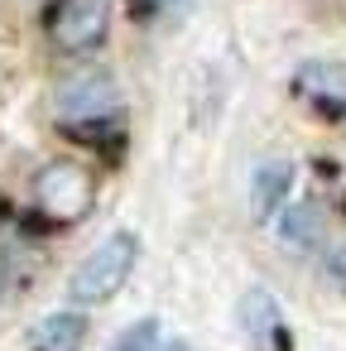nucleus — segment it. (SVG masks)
Listing matches in <instances>:
<instances>
[{"instance_id":"nucleus-1","label":"nucleus","mask_w":346,"mask_h":351,"mask_svg":"<svg viewBox=\"0 0 346 351\" xmlns=\"http://www.w3.org/2000/svg\"><path fill=\"white\" fill-rule=\"evenodd\" d=\"M135 260H140V241H135V231H116V236H106V241H101V245L73 269V279H68V298H73L77 308H92V303L116 298L121 284L130 279Z\"/></svg>"},{"instance_id":"nucleus-2","label":"nucleus","mask_w":346,"mask_h":351,"mask_svg":"<svg viewBox=\"0 0 346 351\" xmlns=\"http://www.w3.org/2000/svg\"><path fill=\"white\" fill-rule=\"evenodd\" d=\"M121 106H125V97H121L116 77H106V73H73L53 92V111L63 125H97V121L121 116Z\"/></svg>"},{"instance_id":"nucleus-3","label":"nucleus","mask_w":346,"mask_h":351,"mask_svg":"<svg viewBox=\"0 0 346 351\" xmlns=\"http://www.w3.org/2000/svg\"><path fill=\"white\" fill-rule=\"evenodd\" d=\"M34 197H39V207H44L49 217H58V221H82V217L92 212V202H97V183H92V173H87L82 164L53 159V164L39 169Z\"/></svg>"},{"instance_id":"nucleus-4","label":"nucleus","mask_w":346,"mask_h":351,"mask_svg":"<svg viewBox=\"0 0 346 351\" xmlns=\"http://www.w3.org/2000/svg\"><path fill=\"white\" fill-rule=\"evenodd\" d=\"M111 29V10L106 0H53L49 10V39L68 53H92L106 44Z\"/></svg>"},{"instance_id":"nucleus-5","label":"nucleus","mask_w":346,"mask_h":351,"mask_svg":"<svg viewBox=\"0 0 346 351\" xmlns=\"http://www.w3.org/2000/svg\"><path fill=\"white\" fill-rule=\"evenodd\" d=\"M288 183H293V164H288V159H264V164H255V178H250V212H255L260 221H269V217L284 207Z\"/></svg>"},{"instance_id":"nucleus-6","label":"nucleus","mask_w":346,"mask_h":351,"mask_svg":"<svg viewBox=\"0 0 346 351\" xmlns=\"http://www.w3.org/2000/svg\"><path fill=\"white\" fill-rule=\"evenodd\" d=\"M322 236H327V207H322V202L308 197V202L284 207V217H279V241H284L288 250H317Z\"/></svg>"},{"instance_id":"nucleus-7","label":"nucleus","mask_w":346,"mask_h":351,"mask_svg":"<svg viewBox=\"0 0 346 351\" xmlns=\"http://www.w3.org/2000/svg\"><path fill=\"white\" fill-rule=\"evenodd\" d=\"M298 92L312 97L317 106L346 116V63H303L298 68Z\"/></svg>"},{"instance_id":"nucleus-8","label":"nucleus","mask_w":346,"mask_h":351,"mask_svg":"<svg viewBox=\"0 0 346 351\" xmlns=\"http://www.w3.org/2000/svg\"><path fill=\"white\" fill-rule=\"evenodd\" d=\"M240 327L260 346H269V337H279V303H274L269 289H245V298H240Z\"/></svg>"},{"instance_id":"nucleus-9","label":"nucleus","mask_w":346,"mask_h":351,"mask_svg":"<svg viewBox=\"0 0 346 351\" xmlns=\"http://www.w3.org/2000/svg\"><path fill=\"white\" fill-rule=\"evenodd\" d=\"M87 337V317L82 313H49L34 327V346L39 351H77Z\"/></svg>"},{"instance_id":"nucleus-10","label":"nucleus","mask_w":346,"mask_h":351,"mask_svg":"<svg viewBox=\"0 0 346 351\" xmlns=\"http://www.w3.org/2000/svg\"><path fill=\"white\" fill-rule=\"evenodd\" d=\"M111 351H159V322H154V317L130 322V327L111 341Z\"/></svg>"},{"instance_id":"nucleus-11","label":"nucleus","mask_w":346,"mask_h":351,"mask_svg":"<svg viewBox=\"0 0 346 351\" xmlns=\"http://www.w3.org/2000/svg\"><path fill=\"white\" fill-rule=\"evenodd\" d=\"M327 269H332V274H336V279L346 284V236H341V241H336V245L327 250Z\"/></svg>"},{"instance_id":"nucleus-12","label":"nucleus","mask_w":346,"mask_h":351,"mask_svg":"<svg viewBox=\"0 0 346 351\" xmlns=\"http://www.w3.org/2000/svg\"><path fill=\"white\" fill-rule=\"evenodd\" d=\"M0 293H5V260H0Z\"/></svg>"}]
</instances>
